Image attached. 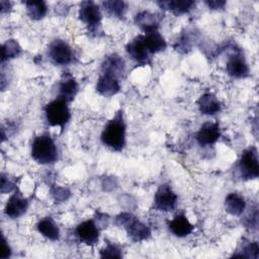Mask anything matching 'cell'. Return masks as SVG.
<instances>
[{"mask_svg":"<svg viewBox=\"0 0 259 259\" xmlns=\"http://www.w3.org/2000/svg\"><path fill=\"white\" fill-rule=\"evenodd\" d=\"M126 125L123 119L122 110L119 109L109 119L101 133V142L104 146L114 152H121L125 147Z\"/></svg>","mask_w":259,"mask_h":259,"instance_id":"cell-1","label":"cell"},{"mask_svg":"<svg viewBox=\"0 0 259 259\" xmlns=\"http://www.w3.org/2000/svg\"><path fill=\"white\" fill-rule=\"evenodd\" d=\"M30 154L35 162L42 165L53 164L58 160L57 145L48 133L41 134L33 139Z\"/></svg>","mask_w":259,"mask_h":259,"instance_id":"cell-2","label":"cell"},{"mask_svg":"<svg viewBox=\"0 0 259 259\" xmlns=\"http://www.w3.org/2000/svg\"><path fill=\"white\" fill-rule=\"evenodd\" d=\"M44 111L48 123L52 126H59L61 131L64 130L71 118L68 102L59 97L46 104Z\"/></svg>","mask_w":259,"mask_h":259,"instance_id":"cell-3","label":"cell"},{"mask_svg":"<svg viewBox=\"0 0 259 259\" xmlns=\"http://www.w3.org/2000/svg\"><path fill=\"white\" fill-rule=\"evenodd\" d=\"M115 222L118 227H122L126 230L127 235L135 242L144 241L151 235L150 228L128 212L119 213L116 217Z\"/></svg>","mask_w":259,"mask_h":259,"instance_id":"cell-4","label":"cell"},{"mask_svg":"<svg viewBox=\"0 0 259 259\" xmlns=\"http://www.w3.org/2000/svg\"><path fill=\"white\" fill-rule=\"evenodd\" d=\"M238 168L241 177L245 180L256 179L259 176L258 152L255 147H250L243 151L239 160Z\"/></svg>","mask_w":259,"mask_h":259,"instance_id":"cell-5","label":"cell"},{"mask_svg":"<svg viewBox=\"0 0 259 259\" xmlns=\"http://www.w3.org/2000/svg\"><path fill=\"white\" fill-rule=\"evenodd\" d=\"M78 16L79 19L83 23H85L91 31H98L102 20V13L98 4H96L93 1L81 2Z\"/></svg>","mask_w":259,"mask_h":259,"instance_id":"cell-6","label":"cell"},{"mask_svg":"<svg viewBox=\"0 0 259 259\" xmlns=\"http://www.w3.org/2000/svg\"><path fill=\"white\" fill-rule=\"evenodd\" d=\"M125 51L130 58L139 66H146L152 64V54L149 52L143 34L137 35L125 46Z\"/></svg>","mask_w":259,"mask_h":259,"instance_id":"cell-7","label":"cell"},{"mask_svg":"<svg viewBox=\"0 0 259 259\" xmlns=\"http://www.w3.org/2000/svg\"><path fill=\"white\" fill-rule=\"evenodd\" d=\"M49 57L51 60L59 66H64V65H69L73 63L74 61V52L71 46L60 38L54 39L48 50Z\"/></svg>","mask_w":259,"mask_h":259,"instance_id":"cell-8","label":"cell"},{"mask_svg":"<svg viewBox=\"0 0 259 259\" xmlns=\"http://www.w3.org/2000/svg\"><path fill=\"white\" fill-rule=\"evenodd\" d=\"M177 194L169 184H161L154 195V208L160 211H172L177 203Z\"/></svg>","mask_w":259,"mask_h":259,"instance_id":"cell-9","label":"cell"},{"mask_svg":"<svg viewBox=\"0 0 259 259\" xmlns=\"http://www.w3.org/2000/svg\"><path fill=\"white\" fill-rule=\"evenodd\" d=\"M227 73L237 79H243L249 76L250 69L248 63L240 50L234 51L228 58L226 64Z\"/></svg>","mask_w":259,"mask_h":259,"instance_id":"cell-10","label":"cell"},{"mask_svg":"<svg viewBox=\"0 0 259 259\" xmlns=\"http://www.w3.org/2000/svg\"><path fill=\"white\" fill-rule=\"evenodd\" d=\"M28 207V201L27 199L21 194V192L17 189L14 190L13 194L10 195L8 198L5 207H4V213L11 218V219H17L25 213Z\"/></svg>","mask_w":259,"mask_h":259,"instance_id":"cell-11","label":"cell"},{"mask_svg":"<svg viewBox=\"0 0 259 259\" xmlns=\"http://www.w3.org/2000/svg\"><path fill=\"white\" fill-rule=\"evenodd\" d=\"M76 236L81 243L93 246L99 240V228L93 220H87L79 224L76 228Z\"/></svg>","mask_w":259,"mask_h":259,"instance_id":"cell-12","label":"cell"},{"mask_svg":"<svg viewBox=\"0 0 259 259\" xmlns=\"http://www.w3.org/2000/svg\"><path fill=\"white\" fill-rule=\"evenodd\" d=\"M125 72V63L123 59L116 55L111 54L104 58L101 64V74L112 76L119 79Z\"/></svg>","mask_w":259,"mask_h":259,"instance_id":"cell-13","label":"cell"},{"mask_svg":"<svg viewBox=\"0 0 259 259\" xmlns=\"http://www.w3.org/2000/svg\"><path fill=\"white\" fill-rule=\"evenodd\" d=\"M221 137V130L218 122L207 121L203 123L196 133V141L200 146L213 145Z\"/></svg>","mask_w":259,"mask_h":259,"instance_id":"cell-14","label":"cell"},{"mask_svg":"<svg viewBox=\"0 0 259 259\" xmlns=\"http://www.w3.org/2000/svg\"><path fill=\"white\" fill-rule=\"evenodd\" d=\"M79 90V85L73 75L69 72H64L60 83H59V95L58 97L65 100L66 102H71L77 95Z\"/></svg>","mask_w":259,"mask_h":259,"instance_id":"cell-15","label":"cell"},{"mask_svg":"<svg viewBox=\"0 0 259 259\" xmlns=\"http://www.w3.org/2000/svg\"><path fill=\"white\" fill-rule=\"evenodd\" d=\"M119 90L120 84L118 79L105 74H101L99 76L96 83V91L100 95L104 97H111L118 93Z\"/></svg>","mask_w":259,"mask_h":259,"instance_id":"cell-16","label":"cell"},{"mask_svg":"<svg viewBox=\"0 0 259 259\" xmlns=\"http://www.w3.org/2000/svg\"><path fill=\"white\" fill-rule=\"evenodd\" d=\"M168 228L173 235L179 238L188 236L194 230V226L189 222L187 217L184 215L183 213H179L175 215L168 223Z\"/></svg>","mask_w":259,"mask_h":259,"instance_id":"cell-17","label":"cell"},{"mask_svg":"<svg viewBox=\"0 0 259 259\" xmlns=\"http://www.w3.org/2000/svg\"><path fill=\"white\" fill-rule=\"evenodd\" d=\"M197 106L201 114L213 115L221 111L222 105L217 96L212 93H204L197 100Z\"/></svg>","mask_w":259,"mask_h":259,"instance_id":"cell-18","label":"cell"},{"mask_svg":"<svg viewBox=\"0 0 259 259\" xmlns=\"http://www.w3.org/2000/svg\"><path fill=\"white\" fill-rule=\"evenodd\" d=\"M158 6L163 9L172 12L175 15H181L189 12L194 6L195 2L191 0H168L158 1Z\"/></svg>","mask_w":259,"mask_h":259,"instance_id":"cell-19","label":"cell"},{"mask_svg":"<svg viewBox=\"0 0 259 259\" xmlns=\"http://www.w3.org/2000/svg\"><path fill=\"white\" fill-rule=\"evenodd\" d=\"M160 20V15L150 11H141L135 16L136 24L144 31V33L151 30H157Z\"/></svg>","mask_w":259,"mask_h":259,"instance_id":"cell-20","label":"cell"},{"mask_svg":"<svg viewBox=\"0 0 259 259\" xmlns=\"http://www.w3.org/2000/svg\"><path fill=\"white\" fill-rule=\"evenodd\" d=\"M143 37L149 52L152 55L165 51V49L167 48V42L158 29L145 32L143 34Z\"/></svg>","mask_w":259,"mask_h":259,"instance_id":"cell-21","label":"cell"},{"mask_svg":"<svg viewBox=\"0 0 259 259\" xmlns=\"http://www.w3.org/2000/svg\"><path fill=\"white\" fill-rule=\"evenodd\" d=\"M246 208L244 197L236 192L229 193L225 198V209L232 215H241Z\"/></svg>","mask_w":259,"mask_h":259,"instance_id":"cell-22","label":"cell"},{"mask_svg":"<svg viewBox=\"0 0 259 259\" xmlns=\"http://www.w3.org/2000/svg\"><path fill=\"white\" fill-rule=\"evenodd\" d=\"M37 231L51 241H57L60 238V229L57 223L51 217H46L36 224Z\"/></svg>","mask_w":259,"mask_h":259,"instance_id":"cell-23","label":"cell"},{"mask_svg":"<svg viewBox=\"0 0 259 259\" xmlns=\"http://www.w3.org/2000/svg\"><path fill=\"white\" fill-rule=\"evenodd\" d=\"M27 15L33 20L42 19L48 13V6L45 1H25Z\"/></svg>","mask_w":259,"mask_h":259,"instance_id":"cell-24","label":"cell"},{"mask_svg":"<svg viewBox=\"0 0 259 259\" xmlns=\"http://www.w3.org/2000/svg\"><path fill=\"white\" fill-rule=\"evenodd\" d=\"M103 9L106 11L107 14L113 17L122 18L126 12L127 5L124 1L120 0H110V1H103L101 3Z\"/></svg>","mask_w":259,"mask_h":259,"instance_id":"cell-25","label":"cell"},{"mask_svg":"<svg viewBox=\"0 0 259 259\" xmlns=\"http://www.w3.org/2000/svg\"><path fill=\"white\" fill-rule=\"evenodd\" d=\"M21 53V48L19 44L15 39H7L5 44L2 46V58L1 62L4 63L5 61L17 58Z\"/></svg>","mask_w":259,"mask_h":259,"instance_id":"cell-26","label":"cell"},{"mask_svg":"<svg viewBox=\"0 0 259 259\" xmlns=\"http://www.w3.org/2000/svg\"><path fill=\"white\" fill-rule=\"evenodd\" d=\"M241 254H238L236 257H244V258H258L259 248L257 242H243V246H240Z\"/></svg>","mask_w":259,"mask_h":259,"instance_id":"cell-27","label":"cell"},{"mask_svg":"<svg viewBox=\"0 0 259 259\" xmlns=\"http://www.w3.org/2000/svg\"><path fill=\"white\" fill-rule=\"evenodd\" d=\"M121 250L114 244L108 243L104 249L100 251L101 258H120Z\"/></svg>","mask_w":259,"mask_h":259,"instance_id":"cell-28","label":"cell"},{"mask_svg":"<svg viewBox=\"0 0 259 259\" xmlns=\"http://www.w3.org/2000/svg\"><path fill=\"white\" fill-rule=\"evenodd\" d=\"M12 189H14V183L6 177L4 174L1 175V192H10Z\"/></svg>","mask_w":259,"mask_h":259,"instance_id":"cell-29","label":"cell"},{"mask_svg":"<svg viewBox=\"0 0 259 259\" xmlns=\"http://www.w3.org/2000/svg\"><path fill=\"white\" fill-rule=\"evenodd\" d=\"M205 4L213 10L223 9L226 6V1L223 0H211V1H205Z\"/></svg>","mask_w":259,"mask_h":259,"instance_id":"cell-30","label":"cell"},{"mask_svg":"<svg viewBox=\"0 0 259 259\" xmlns=\"http://www.w3.org/2000/svg\"><path fill=\"white\" fill-rule=\"evenodd\" d=\"M11 255V250H10V247L8 246V243L6 242V239L3 238V251H1V255L0 257L2 259H5V258H8L10 257Z\"/></svg>","mask_w":259,"mask_h":259,"instance_id":"cell-31","label":"cell"},{"mask_svg":"<svg viewBox=\"0 0 259 259\" xmlns=\"http://www.w3.org/2000/svg\"><path fill=\"white\" fill-rule=\"evenodd\" d=\"M0 6H1V12L2 13L6 12V11H9L12 7V5L9 1H3V0L0 1Z\"/></svg>","mask_w":259,"mask_h":259,"instance_id":"cell-32","label":"cell"}]
</instances>
